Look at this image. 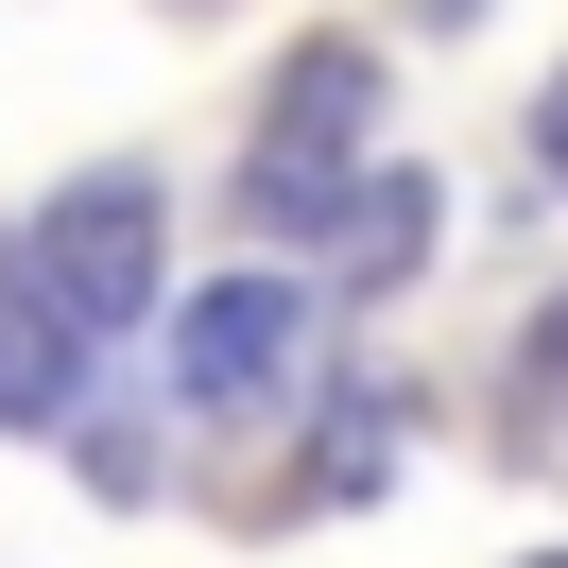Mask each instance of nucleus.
<instances>
[{
  "instance_id": "obj_1",
  "label": "nucleus",
  "mask_w": 568,
  "mask_h": 568,
  "mask_svg": "<svg viewBox=\"0 0 568 568\" xmlns=\"http://www.w3.org/2000/svg\"><path fill=\"white\" fill-rule=\"evenodd\" d=\"M362 121H379L362 36H311V52L276 70V121H258L242 207H258V224H345V190H362Z\"/></svg>"
},
{
  "instance_id": "obj_2",
  "label": "nucleus",
  "mask_w": 568,
  "mask_h": 568,
  "mask_svg": "<svg viewBox=\"0 0 568 568\" xmlns=\"http://www.w3.org/2000/svg\"><path fill=\"white\" fill-rule=\"evenodd\" d=\"M36 311L70 327V345H104V327H139L155 311V173H70L36 207Z\"/></svg>"
},
{
  "instance_id": "obj_3",
  "label": "nucleus",
  "mask_w": 568,
  "mask_h": 568,
  "mask_svg": "<svg viewBox=\"0 0 568 568\" xmlns=\"http://www.w3.org/2000/svg\"><path fill=\"white\" fill-rule=\"evenodd\" d=\"M293 345H311V293H293V276H207L173 311V396L207 430L224 414H276V396H293Z\"/></svg>"
},
{
  "instance_id": "obj_4",
  "label": "nucleus",
  "mask_w": 568,
  "mask_h": 568,
  "mask_svg": "<svg viewBox=\"0 0 568 568\" xmlns=\"http://www.w3.org/2000/svg\"><path fill=\"white\" fill-rule=\"evenodd\" d=\"M70 379H87V345L36 311V276L0 258V430H52V414H70Z\"/></svg>"
},
{
  "instance_id": "obj_5",
  "label": "nucleus",
  "mask_w": 568,
  "mask_h": 568,
  "mask_svg": "<svg viewBox=\"0 0 568 568\" xmlns=\"http://www.w3.org/2000/svg\"><path fill=\"white\" fill-rule=\"evenodd\" d=\"M414 242H430V190H414V173L345 190V276H362V293H396V276H414Z\"/></svg>"
},
{
  "instance_id": "obj_6",
  "label": "nucleus",
  "mask_w": 568,
  "mask_h": 568,
  "mask_svg": "<svg viewBox=\"0 0 568 568\" xmlns=\"http://www.w3.org/2000/svg\"><path fill=\"white\" fill-rule=\"evenodd\" d=\"M534 139H551V190H568V70H551V104H534Z\"/></svg>"
},
{
  "instance_id": "obj_7",
  "label": "nucleus",
  "mask_w": 568,
  "mask_h": 568,
  "mask_svg": "<svg viewBox=\"0 0 568 568\" xmlns=\"http://www.w3.org/2000/svg\"><path fill=\"white\" fill-rule=\"evenodd\" d=\"M534 379H568V311H551V327H534Z\"/></svg>"
},
{
  "instance_id": "obj_8",
  "label": "nucleus",
  "mask_w": 568,
  "mask_h": 568,
  "mask_svg": "<svg viewBox=\"0 0 568 568\" xmlns=\"http://www.w3.org/2000/svg\"><path fill=\"white\" fill-rule=\"evenodd\" d=\"M551 568H568V551H551Z\"/></svg>"
}]
</instances>
